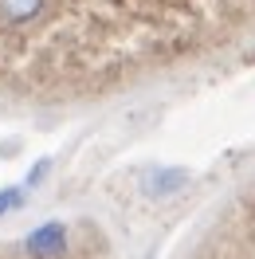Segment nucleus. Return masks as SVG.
Instances as JSON below:
<instances>
[{
	"instance_id": "nucleus-1",
	"label": "nucleus",
	"mask_w": 255,
	"mask_h": 259,
	"mask_svg": "<svg viewBox=\"0 0 255 259\" xmlns=\"http://www.w3.org/2000/svg\"><path fill=\"white\" fill-rule=\"evenodd\" d=\"M28 251H32L35 259H44V255H59V251H67V232L63 224H44V228H35L32 236H28Z\"/></svg>"
},
{
	"instance_id": "nucleus-2",
	"label": "nucleus",
	"mask_w": 255,
	"mask_h": 259,
	"mask_svg": "<svg viewBox=\"0 0 255 259\" xmlns=\"http://www.w3.org/2000/svg\"><path fill=\"white\" fill-rule=\"evenodd\" d=\"M185 181H189V173H185V169H149V173H145V193H149V196L177 193Z\"/></svg>"
},
{
	"instance_id": "nucleus-3",
	"label": "nucleus",
	"mask_w": 255,
	"mask_h": 259,
	"mask_svg": "<svg viewBox=\"0 0 255 259\" xmlns=\"http://www.w3.org/2000/svg\"><path fill=\"white\" fill-rule=\"evenodd\" d=\"M39 4H44V0H0V16L20 24V20H32L35 12H39Z\"/></svg>"
},
{
	"instance_id": "nucleus-4",
	"label": "nucleus",
	"mask_w": 255,
	"mask_h": 259,
	"mask_svg": "<svg viewBox=\"0 0 255 259\" xmlns=\"http://www.w3.org/2000/svg\"><path fill=\"white\" fill-rule=\"evenodd\" d=\"M20 204H24V193H20V189H8V193H0V216H4L8 208H20Z\"/></svg>"
}]
</instances>
